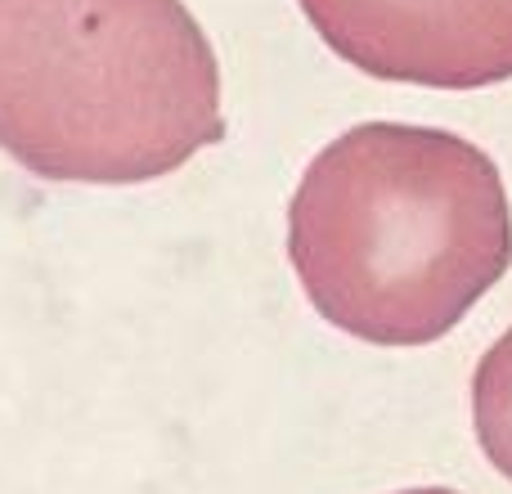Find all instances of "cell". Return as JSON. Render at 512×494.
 <instances>
[{
    "label": "cell",
    "instance_id": "3957f363",
    "mask_svg": "<svg viewBox=\"0 0 512 494\" xmlns=\"http://www.w3.org/2000/svg\"><path fill=\"white\" fill-rule=\"evenodd\" d=\"M351 68L432 90L512 77V0H297Z\"/></svg>",
    "mask_w": 512,
    "mask_h": 494
},
{
    "label": "cell",
    "instance_id": "5b68a950",
    "mask_svg": "<svg viewBox=\"0 0 512 494\" xmlns=\"http://www.w3.org/2000/svg\"><path fill=\"white\" fill-rule=\"evenodd\" d=\"M400 494H454V490H441V486H427V490H400Z\"/></svg>",
    "mask_w": 512,
    "mask_h": 494
},
{
    "label": "cell",
    "instance_id": "7a4b0ae2",
    "mask_svg": "<svg viewBox=\"0 0 512 494\" xmlns=\"http://www.w3.org/2000/svg\"><path fill=\"white\" fill-rule=\"evenodd\" d=\"M225 135L185 0H0V149L32 176L144 185Z\"/></svg>",
    "mask_w": 512,
    "mask_h": 494
},
{
    "label": "cell",
    "instance_id": "6da1fadb",
    "mask_svg": "<svg viewBox=\"0 0 512 494\" xmlns=\"http://www.w3.org/2000/svg\"><path fill=\"white\" fill-rule=\"evenodd\" d=\"M288 261L333 328L373 346H427L508 274L504 176L454 131L351 126L292 194Z\"/></svg>",
    "mask_w": 512,
    "mask_h": 494
},
{
    "label": "cell",
    "instance_id": "277c9868",
    "mask_svg": "<svg viewBox=\"0 0 512 494\" xmlns=\"http://www.w3.org/2000/svg\"><path fill=\"white\" fill-rule=\"evenodd\" d=\"M472 427L486 459L512 481V328L472 373Z\"/></svg>",
    "mask_w": 512,
    "mask_h": 494
}]
</instances>
